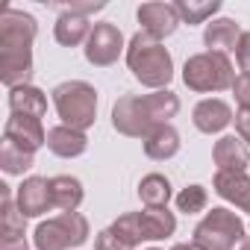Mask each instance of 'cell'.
<instances>
[{
	"mask_svg": "<svg viewBox=\"0 0 250 250\" xmlns=\"http://www.w3.org/2000/svg\"><path fill=\"white\" fill-rule=\"evenodd\" d=\"M124 59H127L130 74L142 85H147L153 91L168 88L171 80H174V56H171V50L162 42H156L153 36L142 33V30L127 42V53H124Z\"/></svg>",
	"mask_w": 250,
	"mask_h": 250,
	"instance_id": "cell-1",
	"label": "cell"
},
{
	"mask_svg": "<svg viewBox=\"0 0 250 250\" xmlns=\"http://www.w3.org/2000/svg\"><path fill=\"white\" fill-rule=\"evenodd\" d=\"M53 109L59 115V121L65 127H74V130H88L94 127L97 121V88L85 80H65L59 83L53 91Z\"/></svg>",
	"mask_w": 250,
	"mask_h": 250,
	"instance_id": "cell-2",
	"label": "cell"
},
{
	"mask_svg": "<svg viewBox=\"0 0 250 250\" xmlns=\"http://www.w3.org/2000/svg\"><path fill=\"white\" fill-rule=\"evenodd\" d=\"M235 77L238 74H235L229 56L212 53V50L194 53L183 65V83L194 94H218V91H227V88H232Z\"/></svg>",
	"mask_w": 250,
	"mask_h": 250,
	"instance_id": "cell-3",
	"label": "cell"
},
{
	"mask_svg": "<svg viewBox=\"0 0 250 250\" xmlns=\"http://www.w3.org/2000/svg\"><path fill=\"white\" fill-rule=\"evenodd\" d=\"M191 235H194V244H200L203 250H235L247 238V227H244V221L232 209L212 206L194 224Z\"/></svg>",
	"mask_w": 250,
	"mask_h": 250,
	"instance_id": "cell-4",
	"label": "cell"
},
{
	"mask_svg": "<svg viewBox=\"0 0 250 250\" xmlns=\"http://www.w3.org/2000/svg\"><path fill=\"white\" fill-rule=\"evenodd\" d=\"M91 227L88 218L80 212H59L56 218H47L33 232L36 250H77L88 241Z\"/></svg>",
	"mask_w": 250,
	"mask_h": 250,
	"instance_id": "cell-5",
	"label": "cell"
},
{
	"mask_svg": "<svg viewBox=\"0 0 250 250\" xmlns=\"http://www.w3.org/2000/svg\"><path fill=\"white\" fill-rule=\"evenodd\" d=\"M39 36V21L15 6L0 12V53H33V42Z\"/></svg>",
	"mask_w": 250,
	"mask_h": 250,
	"instance_id": "cell-6",
	"label": "cell"
},
{
	"mask_svg": "<svg viewBox=\"0 0 250 250\" xmlns=\"http://www.w3.org/2000/svg\"><path fill=\"white\" fill-rule=\"evenodd\" d=\"M112 127H115V133L127 136V139H142L145 142L153 133L156 124L150 121L142 94H124L112 106Z\"/></svg>",
	"mask_w": 250,
	"mask_h": 250,
	"instance_id": "cell-7",
	"label": "cell"
},
{
	"mask_svg": "<svg viewBox=\"0 0 250 250\" xmlns=\"http://www.w3.org/2000/svg\"><path fill=\"white\" fill-rule=\"evenodd\" d=\"M83 53H85L88 65L109 68V65H115L121 59V53H127V42H124V33L115 24L97 21L91 36H88V42H85V47H83Z\"/></svg>",
	"mask_w": 250,
	"mask_h": 250,
	"instance_id": "cell-8",
	"label": "cell"
},
{
	"mask_svg": "<svg viewBox=\"0 0 250 250\" xmlns=\"http://www.w3.org/2000/svg\"><path fill=\"white\" fill-rule=\"evenodd\" d=\"M15 203L24 218H42L44 212L53 209V194H50V180L47 177H24L21 186L15 188Z\"/></svg>",
	"mask_w": 250,
	"mask_h": 250,
	"instance_id": "cell-9",
	"label": "cell"
},
{
	"mask_svg": "<svg viewBox=\"0 0 250 250\" xmlns=\"http://www.w3.org/2000/svg\"><path fill=\"white\" fill-rule=\"evenodd\" d=\"M235 121L232 115V106L221 97H203L194 109H191V124H194V130L203 133V136H218L224 133L229 124Z\"/></svg>",
	"mask_w": 250,
	"mask_h": 250,
	"instance_id": "cell-10",
	"label": "cell"
},
{
	"mask_svg": "<svg viewBox=\"0 0 250 250\" xmlns=\"http://www.w3.org/2000/svg\"><path fill=\"white\" fill-rule=\"evenodd\" d=\"M136 18H139V24H142V33L153 36L156 42L174 36L177 27L183 24L174 3H142L139 12H136Z\"/></svg>",
	"mask_w": 250,
	"mask_h": 250,
	"instance_id": "cell-11",
	"label": "cell"
},
{
	"mask_svg": "<svg viewBox=\"0 0 250 250\" xmlns=\"http://www.w3.org/2000/svg\"><path fill=\"white\" fill-rule=\"evenodd\" d=\"M3 139L18 145L21 150L27 153H39L42 147H47V133H44V124L39 118H18V115H9L6 124H3Z\"/></svg>",
	"mask_w": 250,
	"mask_h": 250,
	"instance_id": "cell-12",
	"label": "cell"
},
{
	"mask_svg": "<svg viewBox=\"0 0 250 250\" xmlns=\"http://www.w3.org/2000/svg\"><path fill=\"white\" fill-rule=\"evenodd\" d=\"M212 188L221 200H227L235 209L250 215V177H247V171H215Z\"/></svg>",
	"mask_w": 250,
	"mask_h": 250,
	"instance_id": "cell-13",
	"label": "cell"
},
{
	"mask_svg": "<svg viewBox=\"0 0 250 250\" xmlns=\"http://www.w3.org/2000/svg\"><path fill=\"white\" fill-rule=\"evenodd\" d=\"M241 33L244 30L238 27V21H232V18H215V21H209L203 27V44H206V50L227 56V53H235Z\"/></svg>",
	"mask_w": 250,
	"mask_h": 250,
	"instance_id": "cell-14",
	"label": "cell"
},
{
	"mask_svg": "<svg viewBox=\"0 0 250 250\" xmlns=\"http://www.w3.org/2000/svg\"><path fill=\"white\" fill-rule=\"evenodd\" d=\"M47 150L59 159H77L88 150V136L83 130H74V127H50L47 130Z\"/></svg>",
	"mask_w": 250,
	"mask_h": 250,
	"instance_id": "cell-15",
	"label": "cell"
},
{
	"mask_svg": "<svg viewBox=\"0 0 250 250\" xmlns=\"http://www.w3.org/2000/svg\"><path fill=\"white\" fill-rule=\"evenodd\" d=\"M212 162L218 171H247L250 147L238 136H221L212 147Z\"/></svg>",
	"mask_w": 250,
	"mask_h": 250,
	"instance_id": "cell-16",
	"label": "cell"
},
{
	"mask_svg": "<svg viewBox=\"0 0 250 250\" xmlns=\"http://www.w3.org/2000/svg\"><path fill=\"white\" fill-rule=\"evenodd\" d=\"M6 103H9V115H18V118H39L42 121L47 115V94L42 88H36L33 83L12 88Z\"/></svg>",
	"mask_w": 250,
	"mask_h": 250,
	"instance_id": "cell-17",
	"label": "cell"
},
{
	"mask_svg": "<svg viewBox=\"0 0 250 250\" xmlns=\"http://www.w3.org/2000/svg\"><path fill=\"white\" fill-rule=\"evenodd\" d=\"M183 142H180V133L171 127V124H159L153 127V133L145 139V156L153 159V162H168L180 153Z\"/></svg>",
	"mask_w": 250,
	"mask_h": 250,
	"instance_id": "cell-18",
	"label": "cell"
},
{
	"mask_svg": "<svg viewBox=\"0 0 250 250\" xmlns=\"http://www.w3.org/2000/svg\"><path fill=\"white\" fill-rule=\"evenodd\" d=\"M50 194H53V209H59V212H77L85 200L83 183L71 174L50 177Z\"/></svg>",
	"mask_w": 250,
	"mask_h": 250,
	"instance_id": "cell-19",
	"label": "cell"
},
{
	"mask_svg": "<svg viewBox=\"0 0 250 250\" xmlns=\"http://www.w3.org/2000/svg\"><path fill=\"white\" fill-rule=\"evenodd\" d=\"M27 235V218L21 215L12 186H0V238H18Z\"/></svg>",
	"mask_w": 250,
	"mask_h": 250,
	"instance_id": "cell-20",
	"label": "cell"
},
{
	"mask_svg": "<svg viewBox=\"0 0 250 250\" xmlns=\"http://www.w3.org/2000/svg\"><path fill=\"white\" fill-rule=\"evenodd\" d=\"M91 30H94V24L85 15H59L53 24V39L62 47H80V44L85 47Z\"/></svg>",
	"mask_w": 250,
	"mask_h": 250,
	"instance_id": "cell-21",
	"label": "cell"
},
{
	"mask_svg": "<svg viewBox=\"0 0 250 250\" xmlns=\"http://www.w3.org/2000/svg\"><path fill=\"white\" fill-rule=\"evenodd\" d=\"M171 197H174V191H171V180L165 174L153 171L139 180V200L145 203V209H165Z\"/></svg>",
	"mask_w": 250,
	"mask_h": 250,
	"instance_id": "cell-22",
	"label": "cell"
},
{
	"mask_svg": "<svg viewBox=\"0 0 250 250\" xmlns=\"http://www.w3.org/2000/svg\"><path fill=\"white\" fill-rule=\"evenodd\" d=\"M139 218H142L145 241H162L177 232V215L168 212V206L165 209H142Z\"/></svg>",
	"mask_w": 250,
	"mask_h": 250,
	"instance_id": "cell-23",
	"label": "cell"
},
{
	"mask_svg": "<svg viewBox=\"0 0 250 250\" xmlns=\"http://www.w3.org/2000/svg\"><path fill=\"white\" fill-rule=\"evenodd\" d=\"M142 100H145V109H147V115H150V121L156 127L159 124H171V118H177V112H180V97L171 88L142 94Z\"/></svg>",
	"mask_w": 250,
	"mask_h": 250,
	"instance_id": "cell-24",
	"label": "cell"
},
{
	"mask_svg": "<svg viewBox=\"0 0 250 250\" xmlns=\"http://www.w3.org/2000/svg\"><path fill=\"white\" fill-rule=\"evenodd\" d=\"M174 6H177L183 24L197 27V24L215 21V15L221 12V0H177Z\"/></svg>",
	"mask_w": 250,
	"mask_h": 250,
	"instance_id": "cell-25",
	"label": "cell"
},
{
	"mask_svg": "<svg viewBox=\"0 0 250 250\" xmlns=\"http://www.w3.org/2000/svg\"><path fill=\"white\" fill-rule=\"evenodd\" d=\"M36 165V156L33 153H27V150H21L18 145H12V142H0V168H3V174H9V177H24L30 168Z\"/></svg>",
	"mask_w": 250,
	"mask_h": 250,
	"instance_id": "cell-26",
	"label": "cell"
},
{
	"mask_svg": "<svg viewBox=\"0 0 250 250\" xmlns=\"http://www.w3.org/2000/svg\"><path fill=\"white\" fill-rule=\"evenodd\" d=\"M174 200H177V212H183V215H197V212H206V206H209V191H206L200 183H191V186H186Z\"/></svg>",
	"mask_w": 250,
	"mask_h": 250,
	"instance_id": "cell-27",
	"label": "cell"
},
{
	"mask_svg": "<svg viewBox=\"0 0 250 250\" xmlns=\"http://www.w3.org/2000/svg\"><path fill=\"white\" fill-rule=\"evenodd\" d=\"M112 229L127 241V244H133V247H139V244H145V232H142V218H139V212H124V215H118L115 221H112Z\"/></svg>",
	"mask_w": 250,
	"mask_h": 250,
	"instance_id": "cell-28",
	"label": "cell"
},
{
	"mask_svg": "<svg viewBox=\"0 0 250 250\" xmlns=\"http://www.w3.org/2000/svg\"><path fill=\"white\" fill-rule=\"evenodd\" d=\"M94 250H136V247L127 244L112 227H106V229H100V232L94 235Z\"/></svg>",
	"mask_w": 250,
	"mask_h": 250,
	"instance_id": "cell-29",
	"label": "cell"
},
{
	"mask_svg": "<svg viewBox=\"0 0 250 250\" xmlns=\"http://www.w3.org/2000/svg\"><path fill=\"white\" fill-rule=\"evenodd\" d=\"M59 15H94L100 9H106V3H50Z\"/></svg>",
	"mask_w": 250,
	"mask_h": 250,
	"instance_id": "cell-30",
	"label": "cell"
},
{
	"mask_svg": "<svg viewBox=\"0 0 250 250\" xmlns=\"http://www.w3.org/2000/svg\"><path fill=\"white\" fill-rule=\"evenodd\" d=\"M229 91H232L238 109H250V74H238Z\"/></svg>",
	"mask_w": 250,
	"mask_h": 250,
	"instance_id": "cell-31",
	"label": "cell"
},
{
	"mask_svg": "<svg viewBox=\"0 0 250 250\" xmlns=\"http://www.w3.org/2000/svg\"><path fill=\"white\" fill-rule=\"evenodd\" d=\"M235 62L241 68V74H250V30L241 33L238 39V47H235Z\"/></svg>",
	"mask_w": 250,
	"mask_h": 250,
	"instance_id": "cell-32",
	"label": "cell"
},
{
	"mask_svg": "<svg viewBox=\"0 0 250 250\" xmlns=\"http://www.w3.org/2000/svg\"><path fill=\"white\" fill-rule=\"evenodd\" d=\"M235 136L250 147V109H238L235 112Z\"/></svg>",
	"mask_w": 250,
	"mask_h": 250,
	"instance_id": "cell-33",
	"label": "cell"
},
{
	"mask_svg": "<svg viewBox=\"0 0 250 250\" xmlns=\"http://www.w3.org/2000/svg\"><path fill=\"white\" fill-rule=\"evenodd\" d=\"M0 250H30V241H27V235H18V238H0Z\"/></svg>",
	"mask_w": 250,
	"mask_h": 250,
	"instance_id": "cell-34",
	"label": "cell"
},
{
	"mask_svg": "<svg viewBox=\"0 0 250 250\" xmlns=\"http://www.w3.org/2000/svg\"><path fill=\"white\" fill-rule=\"evenodd\" d=\"M171 250H203L200 244H194V241H180V244H174Z\"/></svg>",
	"mask_w": 250,
	"mask_h": 250,
	"instance_id": "cell-35",
	"label": "cell"
},
{
	"mask_svg": "<svg viewBox=\"0 0 250 250\" xmlns=\"http://www.w3.org/2000/svg\"><path fill=\"white\" fill-rule=\"evenodd\" d=\"M238 250H250V235H247V238H244V241L238 244Z\"/></svg>",
	"mask_w": 250,
	"mask_h": 250,
	"instance_id": "cell-36",
	"label": "cell"
},
{
	"mask_svg": "<svg viewBox=\"0 0 250 250\" xmlns=\"http://www.w3.org/2000/svg\"><path fill=\"white\" fill-rule=\"evenodd\" d=\"M147 250H162V247H147Z\"/></svg>",
	"mask_w": 250,
	"mask_h": 250,
	"instance_id": "cell-37",
	"label": "cell"
},
{
	"mask_svg": "<svg viewBox=\"0 0 250 250\" xmlns=\"http://www.w3.org/2000/svg\"><path fill=\"white\" fill-rule=\"evenodd\" d=\"M247 235H250V227H247Z\"/></svg>",
	"mask_w": 250,
	"mask_h": 250,
	"instance_id": "cell-38",
	"label": "cell"
}]
</instances>
